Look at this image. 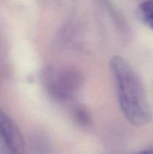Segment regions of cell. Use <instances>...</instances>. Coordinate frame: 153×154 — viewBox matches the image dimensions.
Masks as SVG:
<instances>
[{"instance_id":"2","label":"cell","mask_w":153,"mask_h":154,"mask_svg":"<svg viewBox=\"0 0 153 154\" xmlns=\"http://www.w3.org/2000/svg\"><path fill=\"white\" fill-rule=\"evenodd\" d=\"M44 78L48 90L53 96L60 99L69 97L79 84L77 75L70 71L50 69Z\"/></svg>"},{"instance_id":"4","label":"cell","mask_w":153,"mask_h":154,"mask_svg":"<svg viewBox=\"0 0 153 154\" xmlns=\"http://www.w3.org/2000/svg\"><path fill=\"white\" fill-rule=\"evenodd\" d=\"M139 14L141 20L153 30V1L148 0L139 6Z\"/></svg>"},{"instance_id":"1","label":"cell","mask_w":153,"mask_h":154,"mask_svg":"<svg viewBox=\"0 0 153 154\" xmlns=\"http://www.w3.org/2000/svg\"><path fill=\"white\" fill-rule=\"evenodd\" d=\"M110 66L116 81L120 108L125 118L136 126L149 123L152 114L140 78L120 56L112 57Z\"/></svg>"},{"instance_id":"3","label":"cell","mask_w":153,"mask_h":154,"mask_svg":"<svg viewBox=\"0 0 153 154\" xmlns=\"http://www.w3.org/2000/svg\"><path fill=\"white\" fill-rule=\"evenodd\" d=\"M0 138L13 153H22L25 147L23 137L14 120L0 109Z\"/></svg>"}]
</instances>
